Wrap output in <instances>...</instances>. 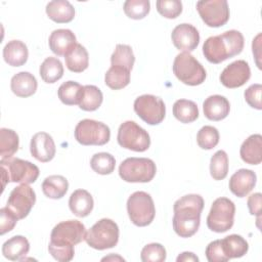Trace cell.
Segmentation results:
<instances>
[{"label":"cell","instance_id":"6","mask_svg":"<svg viewBox=\"0 0 262 262\" xmlns=\"http://www.w3.org/2000/svg\"><path fill=\"white\" fill-rule=\"evenodd\" d=\"M157 172L156 164L147 158H127L119 167V175L126 182H149Z\"/></svg>","mask_w":262,"mask_h":262},{"label":"cell","instance_id":"41","mask_svg":"<svg viewBox=\"0 0 262 262\" xmlns=\"http://www.w3.org/2000/svg\"><path fill=\"white\" fill-rule=\"evenodd\" d=\"M140 259L143 262H163L166 260V249L159 243L148 244L141 250Z\"/></svg>","mask_w":262,"mask_h":262},{"label":"cell","instance_id":"39","mask_svg":"<svg viewBox=\"0 0 262 262\" xmlns=\"http://www.w3.org/2000/svg\"><path fill=\"white\" fill-rule=\"evenodd\" d=\"M125 14L132 19H142L145 17L150 9L148 0H127L123 6Z\"/></svg>","mask_w":262,"mask_h":262},{"label":"cell","instance_id":"28","mask_svg":"<svg viewBox=\"0 0 262 262\" xmlns=\"http://www.w3.org/2000/svg\"><path fill=\"white\" fill-rule=\"evenodd\" d=\"M221 246L225 256L228 259L241 258L245 256L249 250L248 242L238 234H230L221 239Z\"/></svg>","mask_w":262,"mask_h":262},{"label":"cell","instance_id":"7","mask_svg":"<svg viewBox=\"0 0 262 262\" xmlns=\"http://www.w3.org/2000/svg\"><path fill=\"white\" fill-rule=\"evenodd\" d=\"M128 216L136 226H147L155 218L156 208L151 196L145 191L133 192L127 201Z\"/></svg>","mask_w":262,"mask_h":262},{"label":"cell","instance_id":"16","mask_svg":"<svg viewBox=\"0 0 262 262\" xmlns=\"http://www.w3.org/2000/svg\"><path fill=\"white\" fill-rule=\"evenodd\" d=\"M174 46L183 52H189L196 48L200 42V34L195 27L190 24H180L176 26L171 34Z\"/></svg>","mask_w":262,"mask_h":262},{"label":"cell","instance_id":"9","mask_svg":"<svg viewBox=\"0 0 262 262\" xmlns=\"http://www.w3.org/2000/svg\"><path fill=\"white\" fill-rule=\"evenodd\" d=\"M117 140L123 148L139 152L145 151L150 145L147 131L134 121H126L120 125Z\"/></svg>","mask_w":262,"mask_h":262},{"label":"cell","instance_id":"13","mask_svg":"<svg viewBox=\"0 0 262 262\" xmlns=\"http://www.w3.org/2000/svg\"><path fill=\"white\" fill-rule=\"evenodd\" d=\"M196 10L208 27H222L229 19V7L226 0L198 1Z\"/></svg>","mask_w":262,"mask_h":262},{"label":"cell","instance_id":"12","mask_svg":"<svg viewBox=\"0 0 262 262\" xmlns=\"http://www.w3.org/2000/svg\"><path fill=\"white\" fill-rule=\"evenodd\" d=\"M85 225L79 220H67L57 223L50 234V242L63 245L75 246L85 239Z\"/></svg>","mask_w":262,"mask_h":262},{"label":"cell","instance_id":"48","mask_svg":"<svg viewBox=\"0 0 262 262\" xmlns=\"http://www.w3.org/2000/svg\"><path fill=\"white\" fill-rule=\"evenodd\" d=\"M177 262H198L199 261V257L196 255H194L193 253L191 252H183L181 253L177 259H176Z\"/></svg>","mask_w":262,"mask_h":262},{"label":"cell","instance_id":"27","mask_svg":"<svg viewBox=\"0 0 262 262\" xmlns=\"http://www.w3.org/2000/svg\"><path fill=\"white\" fill-rule=\"evenodd\" d=\"M67 68L74 73H82L89 66V55L86 48L77 43L66 55H64Z\"/></svg>","mask_w":262,"mask_h":262},{"label":"cell","instance_id":"44","mask_svg":"<svg viewBox=\"0 0 262 262\" xmlns=\"http://www.w3.org/2000/svg\"><path fill=\"white\" fill-rule=\"evenodd\" d=\"M205 254L209 262H226L229 260L223 252V249L221 246V239H216L211 242L207 246Z\"/></svg>","mask_w":262,"mask_h":262},{"label":"cell","instance_id":"5","mask_svg":"<svg viewBox=\"0 0 262 262\" xmlns=\"http://www.w3.org/2000/svg\"><path fill=\"white\" fill-rule=\"evenodd\" d=\"M85 241L95 250L114 248L119 242V226L112 219L102 218L87 231Z\"/></svg>","mask_w":262,"mask_h":262},{"label":"cell","instance_id":"40","mask_svg":"<svg viewBox=\"0 0 262 262\" xmlns=\"http://www.w3.org/2000/svg\"><path fill=\"white\" fill-rule=\"evenodd\" d=\"M196 142L203 149H212L219 142V132L213 126L202 127L196 134Z\"/></svg>","mask_w":262,"mask_h":262},{"label":"cell","instance_id":"20","mask_svg":"<svg viewBox=\"0 0 262 262\" xmlns=\"http://www.w3.org/2000/svg\"><path fill=\"white\" fill-rule=\"evenodd\" d=\"M204 115L211 121H221L225 119L230 111V104L226 97L214 94L207 97L203 103Z\"/></svg>","mask_w":262,"mask_h":262},{"label":"cell","instance_id":"38","mask_svg":"<svg viewBox=\"0 0 262 262\" xmlns=\"http://www.w3.org/2000/svg\"><path fill=\"white\" fill-rule=\"evenodd\" d=\"M90 166L94 172L100 175H107L114 172L116 160L113 155L108 152H97L92 156Z\"/></svg>","mask_w":262,"mask_h":262},{"label":"cell","instance_id":"19","mask_svg":"<svg viewBox=\"0 0 262 262\" xmlns=\"http://www.w3.org/2000/svg\"><path fill=\"white\" fill-rule=\"evenodd\" d=\"M76 41V36L71 30L57 29L50 34L48 44L54 54L64 56L77 44Z\"/></svg>","mask_w":262,"mask_h":262},{"label":"cell","instance_id":"47","mask_svg":"<svg viewBox=\"0 0 262 262\" xmlns=\"http://www.w3.org/2000/svg\"><path fill=\"white\" fill-rule=\"evenodd\" d=\"M261 198H262L261 193L256 192L251 194L248 198V202H247L250 214L256 215L258 217V221L260 220V217H261Z\"/></svg>","mask_w":262,"mask_h":262},{"label":"cell","instance_id":"32","mask_svg":"<svg viewBox=\"0 0 262 262\" xmlns=\"http://www.w3.org/2000/svg\"><path fill=\"white\" fill-rule=\"evenodd\" d=\"M40 76L45 83L52 84L58 81L63 75V66L57 57L49 56L44 59L39 69Z\"/></svg>","mask_w":262,"mask_h":262},{"label":"cell","instance_id":"17","mask_svg":"<svg viewBox=\"0 0 262 262\" xmlns=\"http://www.w3.org/2000/svg\"><path fill=\"white\" fill-rule=\"evenodd\" d=\"M31 155L42 163H47L51 161L56 152L55 143L51 137L46 132H38L33 135L30 143Z\"/></svg>","mask_w":262,"mask_h":262},{"label":"cell","instance_id":"21","mask_svg":"<svg viewBox=\"0 0 262 262\" xmlns=\"http://www.w3.org/2000/svg\"><path fill=\"white\" fill-rule=\"evenodd\" d=\"M38 87L35 76L29 72H19L15 74L10 81L11 91L18 97L32 96Z\"/></svg>","mask_w":262,"mask_h":262},{"label":"cell","instance_id":"25","mask_svg":"<svg viewBox=\"0 0 262 262\" xmlns=\"http://www.w3.org/2000/svg\"><path fill=\"white\" fill-rule=\"evenodd\" d=\"M93 198L85 189L75 190L69 200L70 210L77 217H86L88 216L93 209Z\"/></svg>","mask_w":262,"mask_h":262},{"label":"cell","instance_id":"8","mask_svg":"<svg viewBox=\"0 0 262 262\" xmlns=\"http://www.w3.org/2000/svg\"><path fill=\"white\" fill-rule=\"evenodd\" d=\"M234 214V203L227 198H218L211 206L207 217V226L214 232H225L232 227Z\"/></svg>","mask_w":262,"mask_h":262},{"label":"cell","instance_id":"14","mask_svg":"<svg viewBox=\"0 0 262 262\" xmlns=\"http://www.w3.org/2000/svg\"><path fill=\"white\" fill-rule=\"evenodd\" d=\"M35 202L34 189L29 184H20L11 190L6 207L20 220L29 215Z\"/></svg>","mask_w":262,"mask_h":262},{"label":"cell","instance_id":"36","mask_svg":"<svg viewBox=\"0 0 262 262\" xmlns=\"http://www.w3.org/2000/svg\"><path fill=\"white\" fill-rule=\"evenodd\" d=\"M134 62H135V56L132 48L126 44H117L111 56L112 66L123 67L131 71L134 66Z\"/></svg>","mask_w":262,"mask_h":262},{"label":"cell","instance_id":"35","mask_svg":"<svg viewBox=\"0 0 262 262\" xmlns=\"http://www.w3.org/2000/svg\"><path fill=\"white\" fill-rule=\"evenodd\" d=\"M83 86L75 81L63 82L58 90L57 95L60 101L67 105L79 104V100L82 94Z\"/></svg>","mask_w":262,"mask_h":262},{"label":"cell","instance_id":"34","mask_svg":"<svg viewBox=\"0 0 262 262\" xmlns=\"http://www.w3.org/2000/svg\"><path fill=\"white\" fill-rule=\"evenodd\" d=\"M19 140L15 131L7 128L0 129V157L1 160L11 158L18 149Z\"/></svg>","mask_w":262,"mask_h":262},{"label":"cell","instance_id":"24","mask_svg":"<svg viewBox=\"0 0 262 262\" xmlns=\"http://www.w3.org/2000/svg\"><path fill=\"white\" fill-rule=\"evenodd\" d=\"M29 56L27 45L20 40H11L3 48V58L11 67L24 66Z\"/></svg>","mask_w":262,"mask_h":262},{"label":"cell","instance_id":"3","mask_svg":"<svg viewBox=\"0 0 262 262\" xmlns=\"http://www.w3.org/2000/svg\"><path fill=\"white\" fill-rule=\"evenodd\" d=\"M2 192L6 183L16 182L20 184L34 183L39 177V168L29 161L18 158H8L0 161Z\"/></svg>","mask_w":262,"mask_h":262},{"label":"cell","instance_id":"46","mask_svg":"<svg viewBox=\"0 0 262 262\" xmlns=\"http://www.w3.org/2000/svg\"><path fill=\"white\" fill-rule=\"evenodd\" d=\"M17 217L7 208L3 207L0 209V234L3 235L6 232L11 231L16 222H17Z\"/></svg>","mask_w":262,"mask_h":262},{"label":"cell","instance_id":"33","mask_svg":"<svg viewBox=\"0 0 262 262\" xmlns=\"http://www.w3.org/2000/svg\"><path fill=\"white\" fill-rule=\"evenodd\" d=\"M130 72L126 68L111 66L104 75V83L113 90H120L130 83Z\"/></svg>","mask_w":262,"mask_h":262},{"label":"cell","instance_id":"30","mask_svg":"<svg viewBox=\"0 0 262 262\" xmlns=\"http://www.w3.org/2000/svg\"><path fill=\"white\" fill-rule=\"evenodd\" d=\"M103 95L101 90L94 85L83 86L82 94L79 100V107L86 112L96 111L102 103Z\"/></svg>","mask_w":262,"mask_h":262},{"label":"cell","instance_id":"29","mask_svg":"<svg viewBox=\"0 0 262 262\" xmlns=\"http://www.w3.org/2000/svg\"><path fill=\"white\" fill-rule=\"evenodd\" d=\"M68 189L69 182L67 178L61 175H50L42 182L43 193L49 199H61L64 196Z\"/></svg>","mask_w":262,"mask_h":262},{"label":"cell","instance_id":"37","mask_svg":"<svg viewBox=\"0 0 262 262\" xmlns=\"http://www.w3.org/2000/svg\"><path fill=\"white\" fill-rule=\"evenodd\" d=\"M228 173V156L220 149L217 150L210 161V174L214 180H222Z\"/></svg>","mask_w":262,"mask_h":262},{"label":"cell","instance_id":"45","mask_svg":"<svg viewBox=\"0 0 262 262\" xmlns=\"http://www.w3.org/2000/svg\"><path fill=\"white\" fill-rule=\"evenodd\" d=\"M261 91H262V85L261 84H253L249 86L244 95L247 103L256 110H262V103H261Z\"/></svg>","mask_w":262,"mask_h":262},{"label":"cell","instance_id":"11","mask_svg":"<svg viewBox=\"0 0 262 262\" xmlns=\"http://www.w3.org/2000/svg\"><path fill=\"white\" fill-rule=\"evenodd\" d=\"M134 111L141 120L149 125L160 124L166 115L164 101L151 94L138 96L134 101Z\"/></svg>","mask_w":262,"mask_h":262},{"label":"cell","instance_id":"10","mask_svg":"<svg viewBox=\"0 0 262 262\" xmlns=\"http://www.w3.org/2000/svg\"><path fill=\"white\" fill-rule=\"evenodd\" d=\"M75 138L82 145H103L111 138V130L102 122L84 119L76 125Z\"/></svg>","mask_w":262,"mask_h":262},{"label":"cell","instance_id":"43","mask_svg":"<svg viewBox=\"0 0 262 262\" xmlns=\"http://www.w3.org/2000/svg\"><path fill=\"white\" fill-rule=\"evenodd\" d=\"M48 251L51 254V256L59 262H69L74 258L75 255L74 246L57 245L51 242H49Z\"/></svg>","mask_w":262,"mask_h":262},{"label":"cell","instance_id":"23","mask_svg":"<svg viewBox=\"0 0 262 262\" xmlns=\"http://www.w3.org/2000/svg\"><path fill=\"white\" fill-rule=\"evenodd\" d=\"M46 13L51 20L66 24L74 19L75 8L68 0H53L47 3Z\"/></svg>","mask_w":262,"mask_h":262},{"label":"cell","instance_id":"31","mask_svg":"<svg viewBox=\"0 0 262 262\" xmlns=\"http://www.w3.org/2000/svg\"><path fill=\"white\" fill-rule=\"evenodd\" d=\"M173 115L181 123L188 124L199 118V108L192 100L178 99L173 104Z\"/></svg>","mask_w":262,"mask_h":262},{"label":"cell","instance_id":"1","mask_svg":"<svg viewBox=\"0 0 262 262\" xmlns=\"http://www.w3.org/2000/svg\"><path fill=\"white\" fill-rule=\"evenodd\" d=\"M204 204V199L195 193L183 195L174 203L173 229L180 237H190L198 231Z\"/></svg>","mask_w":262,"mask_h":262},{"label":"cell","instance_id":"15","mask_svg":"<svg viewBox=\"0 0 262 262\" xmlns=\"http://www.w3.org/2000/svg\"><path fill=\"white\" fill-rule=\"evenodd\" d=\"M251 77L249 63L238 59L228 64L220 75V82L226 88H237L243 86Z\"/></svg>","mask_w":262,"mask_h":262},{"label":"cell","instance_id":"2","mask_svg":"<svg viewBox=\"0 0 262 262\" xmlns=\"http://www.w3.org/2000/svg\"><path fill=\"white\" fill-rule=\"evenodd\" d=\"M244 36L239 31L229 30L217 36L209 37L203 45L206 59L212 63H220L239 54L244 49Z\"/></svg>","mask_w":262,"mask_h":262},{"label":"cell","instance_id":"18","mask_svg":"<svg viewBox=\"0 0 262 262\" xmlns=\"http://www.w3.org/2000/svg\"><path fill=\"white\" fill-rule=\"evenodd\" d=\"M257 176L250 169H239L234 172L229 179V189L237 198H244L255 187Z\"/></svg>","mask_w":262,"mask_h":262},{"label":"cell","instance_id":"26","mask_svg":"<svg viewBox=\"0 0 262 262\" xmlns=\"http://www.w3.org/2000/svg\"><path fill=\"white\" fill-rule=\"evenodd\" d=\"M30 243L23 235H14L2 245L3 256L11 261L21 260L29 253Z\"/></svg>","mask_w":262,"mask_h":262},{"label":"cell","instance_id":"42","mask_svg":"<svg viewBox=\"0 0 262 262\" xmlns=\"http://www.w3.org/2000/svg\"><path fill=\"white\" fill-rule=\"evenodd\" d=\"M158 12L166 18H176L182 12V2L179 0H158Z\"/></svg>","mask_w":262,"mask_h":262},{"label":"cell","instance_id":"22","mask_svg":"<svg viewBox=\"0 0 262 262\" xmlns=\"http://www.w3.org/2000/svg\"><path fill=\"white\" fill-rule=\"evenodd\" d=\"M242 160L250 165H258L262 162V136L253 134L249 136L239 148Z\"/></svg>","mask_w":262,"mask_h":262},{"label":"cell","instance_id":"4","mask_svg":"<svg viewBox=\"0 0 262 262\" xmlns=\"http://www.w3.org/2000/svg\"><path fill=\"white\" fill-rule=\"evenodd\" d=\"M173 73L176 78L189 86L201 85L205 82V68L189 52H180L173 62Z\"/></svg>","mask_w":262,"mask_h":262}]
</instances>
